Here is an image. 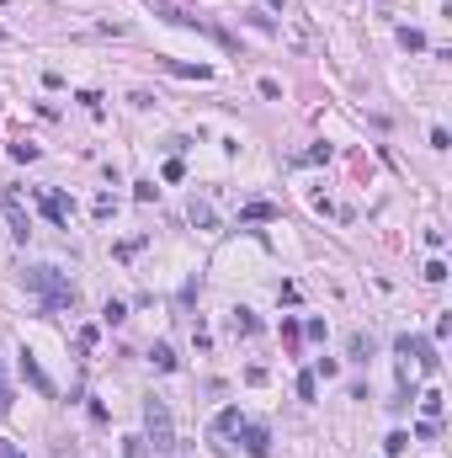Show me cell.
I'll return each mask as SVG.
<instances>
[{
    "instance_id": "cell-1",
    "label": "cell",
    "mask_w": 452,
    "mask_h": 458,
    "mask_svg": "<svg viewBox=\"0 0 452 458\" xmlns=\"http://www.w3.org/2000/svg\"><path fill=\"white\" fill-rule=\"evenodd\" d=\"M22 283H27V293H37V299H43V314H64V309H75V304H80L75 283L64 278L59 266H27Z\"/></svg>"
},
{
    "instance_id": "cell-2",
    "label": "cell",
    "mask_w": 452,
    "mask_h": 458,
    "mask_svg": "<svg viewBox=\"0 0 452 458\" xmlns=\"http://www.w3.org/2000/svg\"><path fill=\"white\" fill-rule=\"evenodd\" d=\"M144 432H149L144 442L155 447V453H176V447H181V442H176V421H170V405H165L160 395L144 400Z\"/></svg>"
},
{
    "instance_id": "cell-3",
    "label": "cell",
    "mask_w": 452,
    "mask_h": 458,
    "mask_svg": "<svg viewBox=\"0 0 452 458\" xmlns=\"http://www.w3.org/2000/svg\"><path fill=\"white\" fill-rule=\"evenodd\" d=\"M394 347H399V357H415L420 368H426V373H437V368H441L437 347H431V341H420V336H399V341H394Z\"/></svg>"
},
{
    "instance_id": "cell-4",
    "label": "cell",
    "mask_w": 452,
    "mask_h": 458,
    "mask_svg": "<svg viewBox=\"0 0 452 458\" xmlns=\"http://www.w3.org/2000/svg\"><path fill=\"white\" fill-rule=\"evenodd\" d=\"M22 373H27V384H32L37 395H54V378L43 373V362H37L32 352H22Z\"/></svg>"
},
{
    "instance_id": "cell-5",
    "label": "cell",
    "mask_w": 452,
    "mask_h": 458,
    "mask_svg": "<svg viewBox=\"0 0 452 458\" xmlns=\"http://www.w3.org/2000/svg\"><path fill=\"white\" fill-rule=\"evenodd\" d=\"M239 447H245L250 458H266V447H272V437H266V426H239Z\"/></svg>"
},
{
    "instance_id": "cell-6",
    "label": "cell",
    "mask_w": 452,
    "mask_h": 458,
    "mask_svg": "<svg viewBox=\"0 0 452 458\" xmlns=\"http://www.w3.org/2000/svg\"><path fill=\"white\" fill-rule=\"evenodd\" d=\"M43 213L54 218L59 229H70V213H75V208H70V197H64V192H43Z\"/></svg>"
},
{
    "instance_id": "cell-7",
    "label": "cell",
    "mask_w": 452,
    "mask_h": 458,
    "mask_svg": "<svg viewBox=\"0 0 452 458\" xmlns=\"http://www.w3.org/2000/svg\"><path fill=\"white\" fill-rule=\"evenodd\" d=\"M6 218H11V235H16V240H27V235H32V229H27L22 203H16V192H6Z\"/></svg>"
},
{
    "instance_id": "cell-8",
    "label": "cell",
    "mask_w": 452,
    "mask_h": 458,
    "mask_svg": "<svg viewBox=\"0 0 452 458\" xmlns=\"http://www.w3.org/2000/svg\"><path fill=\"white\" fill-rule=\"evenodd\" d=\"M170 75H187V80H213V70L208 64H187V59H165Z\"/></svg>"
},
{
    "instance_id": "cell-9",
    "label": "cell",
    "mask_w": 452,
    "mask_h": 458,
    "mask_svg": "<svg viewBox=\"0 0 452 458\" xmlns=\"http://www.w3.org/2000/svg\"><path fill=\"white\" fill-rule=\"evenodd\" d=\"M266 218H277L272 203H245L239 208V224H266Z\"/></svg>"
},
{
    "instance_id": "cell-10",
    "label": "cell",
    "mask_w": 452,
    "mask_h": 458,
    "mask_svg": "<svg viewBox=\"0 0 452 458\" xmlns=\"http://www.w3.org/2000/svg\"><path fill=\"white\" fill-rule=\"evenodd\" d=\"M96 341H101V330H96V326H80V336H75V352H80V357H91Z\"/></svg>"
},
{
    "instance_id": "cell-11",
    "label": "cell",
    "mask_w": 452,
    "mask_h": 458,
    "mask_svg": "<svg viewBox=\"0 0 452 458\" xmlns=\"http://www.w3.org/2000/svg\"><path fill=\"white\" fill-rule=\"evenodd\" d=\"M149 362H155L160 373H170V368H176V352H170L165 341H155V352H149Z\"/></svg>"
},
{
    "instance_id": "cell-12",
    "label": "cell",
    "mask_w": 452,
    "mask_h": 458,
    "mask_svg": "<svg viewBox=\"0 0 452 458\" xmlns=\"http://www.w3.org/2000/svg\"><path fill=\"white\" fill-rule=\"evenodd\" d=\"M234 426H239V405H229V410H218V421H213V437L234 432Z\"/></svg>"
},
{
    "instance_id": "cell-13",
    "label": "cell",
    "mask_w": 452,
    "mask_h": 458,
    "mask_svg": "<svg viewBox=\"0 0 452 458\" xmlns=\"http://www.w3.org/2000/svg\"><path fill=\"white\" fill-rule=\"evenodd\" d=\"M298 341H303V326L282 314V347H287V352H298Z\"/></svg>"
},
{
    "instance_id": "cell-14",
    "label": "cell",
    "mask_w": 452,
    "mask_h": 458,
    "mask_svg": "<svg viewBox=\"0 0 452 458\" xmlns=\"http://www.w3.org/2000/svg\"><path fill=\"white\" fill-rule=\"evenodd\" d=\"M234 330H239V336H256V330H261V320H256L250 309H234Z\"/></svg>"
},
{
    "instance_id": "cell-15",
    "label": "cell",
    "mask_w": 452,
    "mask_h": 458,
    "mask_svg": "<svg viewBox=\"0 0 452 458\" xmlns=\"http://www.w3.org/2000/svg\"><path fill=\"white\" fill-rule=\"evenodd\" d=\"M399 43H405L410 54H420V49H426V32H415V27H399Z\"/></svg>"
},
{
    "instance_id": "cell-16",
    "label": "cell",
    "mask_w": 452,
    "mask_h": 458,
    "mask_svg": "<svg viewBox=\"0 0 452 458\" xmlns=\"http://www.w3.org/2000/svg\"><path fill=\"white\" fill-rule=\"evenodd\" d=\"M0 416H11V378H6V357H0Z\"/></svg>"
},
{
    "instance_id": "cell-17",
    "label": "cell",
    "mask_w": 452,
    "mask_h": 458,
    "mask_svg": "<svg viewBox=\"0 0 452 458\" xmlns=\"http://www.w3.org/2000/svg\"><path fill=\"white\" fill-rule=\"evenodd\" d=\"M123 458H149V442L144 437H123Z\"/></svg>"
},
{
    "instance_id": "cell-18",
    "label": "cell",
    "mask_w": 452,
    "mask_h": 458,
    "mask_svg": "<svg viewBox=\"0 0 452 458\" xmlns=\"http://www.w3.org/2000/svg\"><path fill=\"white\" fill-rule=\"evenodd\" d=\"M405 447H410V432H389V442H383V453H389V458H399Z\"/></svg>"
},
{
    "instance_id": "cell-19",
    "label": "cell",
    "mask_w": 452,
    "mask_h": 458,
    "mask_svg": "<svg viewBox=\"0 0 452 458\" xmlns=\"http://www.w3.org/2000/svg\"><path fill=\"white\" fill-rule=\"evenodd\" d=\"M351 357L368 362V357H372V336H362V330H357V336H351Z\"/></svg>"
},
{
    "instance_id": "cell-20",
    "label": "cell",
    "mask_w": 452,
    "mask_h": 458,
    "mask_svg": "<svg viewBox=\"0 0 452 458\" xmlns=\"http://www.w3.org/2000/svg\"><path fill=\"white\" fill-rule=\"evenodd\" d=\"M192 224H203V229H213L218 218H213V208H208V203H192Z\"/></svg>"
},
{
    "instance_id": "cell-21",
    "label": "cell",
    "mask_w": 452,
    "mask_h": 458,
    "mask_svg": "<svg viewBox=\"0 0 452 458\" xmlns=\"http://www.w3.org/2000/svg\"><path fill=\"white\" fill-rule=\"evenodd\" d=\"M298 160H303V166H320V160H330V144H314V149H303Z\"/></svg>"
},
{
    "instance_id": "cell-22",
    "label": "cell",
    "mask_w": 452,
    "mask_h": 458,
    "mask_svg": "<svg viewBox=\"0 0 452 458\" xmlns=\"http://www.w3.org/2000/svg\"><path fill=\"white\" fill-rule=\"evenodd\" d=\"M320 395V384H314V373H298V400H314Z\"/></svg>"
},
{
    "instance_id": "cell-23",
    "label": "cell",
    "mask_w": 452,
    "mask_h": 458,
    "mask_svg": "<svg viewBox=\"0 0 452 458\" xmlns=\"http://www.w3.org/2000/svg\"><path fill=\"white\" fill-rule=\"evenodd\" d=\"M420 405H426V421H437V416H441V395H437V389H426V400H420Z\"/></svg>"
},
{
    "instance_id": "cell-24",
    "label": "cell",
    "mask_w": 452,
    "mask_h": 458,
    "mask_svg": "<svg viewBox=\"0 0 452 458\" xmlns=\"http://www.w3.org/2000/svg\"><path fill=\"white\" fill-rule=\"evenodd\" d=\"M0 458H27V453H22L16 442H0Z\"/></svg>"
},
{
    "instance_id": "cell-25",
    "label": "cell",
    "mask_w": 452,
    "mask_h": 458,
    "mask_svg": "<svg viewBox=\"0 0 452 458\" xmlns=\"http://www.w3.org/2000/svg\"><path fill=\"white\" fill-rule=\"evenodd\" d=\"M266 6H277V11H282V0H266Z\"/></svg>"
}]
</instances>
